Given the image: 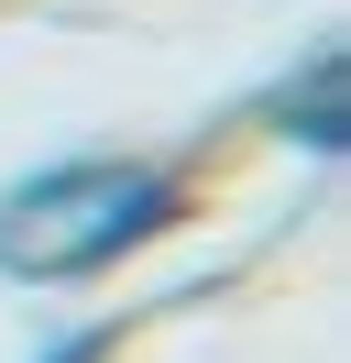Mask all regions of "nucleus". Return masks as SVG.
Masks as SVG:
<instances>
[{
	"label": "nucleus",
	"mask_w": 351,
	"mask_h": 363,
	"mask_svg": "<svg viewBox=\"0 0 351 363\" xmlns=\"http://www.w3.org/2000/svg\"><path fill=\"white\" fill-rule=\"evenodd\" d=\"M187 220V177L165 155H55L0 187V275L11 286H88Z\"/></svg>",
	"instance_id": "nucleus-1"
},
{
	"label": "nucleus",
	"mask_w": 351,
	"mask_h": 363,
	"mask_svg": "<svg viewBox=\"0 0 351 363\" xmlns=\"http://www.w3.org/2000/svg\"><path fill=\"white\" fill-rule=\"evenodd\" d=\"M263 133L307 143V155H340V45H318L307 67H285L275 89H263Z\"/></svg>",
	"instance_id": "nucleus-2"
},
{
	"label": "nucleus",
	"mask_w": 351,
	"mask_h": 363,
	"mask_svg": "<svg viewBox=\"0 0 351 363\" xmlns=\"http://www.w3.org/2000/svg\"><path fill=\"white\" fill-rule=\"evenodd\" d=\"M110 341H121V319H77V330H55L33 363H110Z\"/></svg>",
	"instance_id": "nucleus-3"
}]
</instances>
